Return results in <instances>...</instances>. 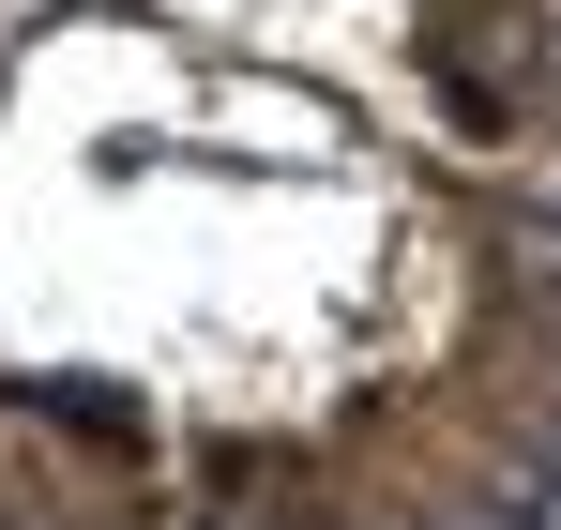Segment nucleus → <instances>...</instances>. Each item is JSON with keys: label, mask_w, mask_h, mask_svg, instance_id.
Segmentation results:
<instances>
[{"label": "nucleus", "mask_w": 561, "mask_h": 530, "mask_svg": "<svg viewBox=\"0 0 561 530\" xmlns=\"http://www.w3.org/2000/svg\"><path fill=\"white\" fill-rule=\"evenodd\" d=\"M516 258H531V273H547V288H561V228H531V243H516Z\"/></svg>", "instance_id": "obj_1"}, {"label": "nucleus", "mask_w": 561, "mask_h": 530, "mask_svg": "<svg viewBox=\"0 0 561 530\" xmlns=\"http://www.w3.org/2000/svg\"><path fill=\"white\" fill-rule=\"evenodd\" d=\"M440 530H516V500H470V516H440Z\"/></svg>", "instance_id": "obj_2"}]
</instances>
